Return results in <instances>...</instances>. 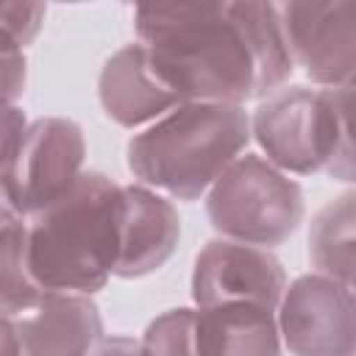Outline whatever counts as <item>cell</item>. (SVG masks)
I'll use <instances>...</instances> for the list:
<instances>
[{
	"instance_id": "cell-6",
	"label": "cell",
	"mask_w": 356,
	"mask_h": 356,
	"mask_svg": "<svg viewBox=\"0 0 356 356\" xmlns=\"http://www.w3.org/2000/svg\"><path fill=\"white\" fill-rule=\"evenodd\" d=\"M250 131L267 161L284 172H328L337 153V111L331 89L281 86L253 111Z\"/></svg>"
},
{
	"instance_id": "cell-11",
	"label": "cell",
	"mask_w": 356,
	"mask_h": 356,
	"mask_svg": "<svg viewBox=\"0 0 356 356\" xmlns=\"http://www.w3.org/2000/svg\"><path fill=\"white\" fill-rule=\"evenodd\" d=\"M97 95L103 111L125 128H136L167 117L184 106L156 75L142 42L120 47L100 70Z\"/></svg>"
},
{
	"instance_id": "cell-10",
	"label": "cell",
	"mask_w": 356,
	"mask_h": 356,
	"mask_svg": "<svg viewBox=\"0 0 356 356\" xmlns=\"http://www.w3.org/2000/svg\"><path fill=\"white\" fill-rule=\"evenodd\" d=\"M3 320L11 323L22 356H92L103 339L97 306L78 292L42 289Z\"/></svg>"
},
{
	"instance_id": "cell-13",
	"label": "cell",
	"mask_w": 356,
	"mask_h": 356,
	"mask_svg": "<svg viewBox=\"0 0 356 356\" xmlns=\"http://www.w3.org/2000/svg\"><path fill=\"white\" fill-rule=\"evenodd\" d=\"M197 356H281L275 309L259 303H220L195 309Z\"/></svg>"
},
{
	"instance_id": "cell-9",
	"label": "cell",
	"mask_w": 356,
	"mask_h": 356,
	"mask_svg": "<svg viewBox=\"0 0 356 356\" xmlns=\"http://www.w3.org/2000/svg\"><path fill=\"white\" fill-rule=\"evenodd\" d=\"M286 292L281 261L256 245L234 239H211L195 256L192 298L197 306L259 303L278 309Z\"/></svg>"
},
{
	"instance_id": "cell-16",
	"label": "cell",
	"mask_w": 356,
	"mask_h": 356,
	"mask_svg": "<svg viewBox=\"0 0 356 356\" xmlns=\"http://www.w3.org/2000/svg\"><path fill=\"white\" fill-rule=\"evenodd\" d=\"M147 356H197L195 348V309H170L159 314L142 334Z\"/></svg>"
},
{
	"instance_id": "cell-19",
	"label": "cell",
	"mask_w": 356,
	"mask_h": 356,
	"mask_svg": "<svg viewBox=\"0 0 356 356\" xmlns=\"http://www.w3.org/2000/svg\"><path fill=\"white\" fill-rule=\"evenodd\" d=\"M25 83V58H22V47L11 44L3 39V95L6 103L11 106V100L22 92Z\"/></svg>"
},
{
	"instance_id": "cell-2",
	"label": "cell",
	"mask_w": 356,
	"mask_h": 356,
	"mask_svg": "<svg viewBox=\"0 0 356 356\" xmlns=\"http://www.w3.org/2000/svg\"><path fill=\"white\" fill-rule=\"evenodd\" d=\"M125 186L83 172L28 222V270L42 289L92 295L114 275L122 245Z\"/></svg>"
},
{
	"instance_id": "cell-7",
	"label": "cell",
	"mask_w": 356,
	"mask_h": 356,
	"mask_svg": "<svg viewBox=\"0 0 356 356\" xmlns=\"http://www.w3.org/2000/svg\"><path fill=\"white\" fill-rule=\"evenodd\" d=\"M278 331L292 356H356V298L350 286L309 273L278 303Z\"/></svg>"
},
{
	"instance_id": "cell-15",
	"label": "cell",
	"mask_w": 356,
	"mask_h": 356,
	"mask_svg": "<svg viewBox=\"0 0 356 356\" xmlns=\"http://www.w3.org/2000/svg\"><path fill=\"white\" fill-rule=\"evenodd\" d=\"M28 222L25 217L14 214L11 209L3 206V314L17 312L19 306H25L36 292H42V286L31 278L28 270Z\"/></svg>"
},
{
	"instance_id": "cell-14",
	"label": "cell",
	"mask_w": 356,
	"mask_h": 356,
	"mask_svg": "<svg viewBox=\"0 0 356 356\" xmlns=\"http://www.w3.org/2000/svg\"><path fill=\"white\" fill-rule=\"evenodd\" d=\"M309 259L317 273L345 286L356 281V192H342L314 214Z\"/></svg>"
},
{
	"instance_id": "cell-12",
	"label": "cell",
	"mask_w": 356,
	"mask_h": 356,
	"mask_svg": "<svg viewBox=\"0 0 356 356\" xmlns=\"http://www.w3.org/2000/svg\"><path fill=\"white\" fill-rule=\"evenodd\" d=\"M181 239V217L175 206L147 186H125L122 245L114 275L142 278L164 267Z\"/></svg>"
},
{
	"instance_id": "cell-1",
	"label": "cell",
	"mask_w": 356,
	"mask_h": 356,
	"mask_svg": "<svg viewBox=\"0 0 356 356\" xmlns=\"http://www.w3.org/2000/svg\"><path fill=\"white\" fill-rule=\"evenodd\" d=\"M134 25L181 103L242 106L281 89L295 67L273 3H150Z\"/></svg>"
},
{
	"instance_id": "cell-8",
	"label": "cell",
	"mask_w": 356,
	"mask_h": 356,
	"mask_svg": "<svg viewBox=\"0 0 356 356\" xmlns=\"http://www.w3.org/2000/svg\"><path fill=\"white\" fill-rule=\"evenodd\" d=\"M281 25L292 61L317 86L356 78V3H286Z\"/></svg>"
},
{
	"instance_id": "cell-20",
	"label": "cell",
	"mask_w": 356,
	"mask_h": 356,
	"mask_svg": "<svg viewBox=\"0 0 356 356\" xmlns=\"http://www.w3.org/2000/svg\"><path fill=\"white\" fill-rule=\"evenodd\" d=\"M92 356H147V353L142 350V342H134L128 337H108V339H100Z\"/></svg>"
},
{
	"instance_id": "cell-5",
	"label": "cell",
	"mask_w": 356,
	"mask_h": 356,
	"mask_svg": "<svg viewBox=\"0 0 356 356\" xmlns=\"http://www.w3.org/2000/svg\"><path fill=\"white\" fill-rule=\"evenodd\" d=\"M206 214L225 239L267 250L298 231L303 192L275 164L245 153L209 189Z\"/></svg>"
},
{
	"instance_id": "cell-4",
	"label": "cell",
	"mask_w": 356,
	"mask_h": 356,
	"mask_svg": "<svg viewBox=\"0 0 356 356\" xmlns=\"http://www.w3.org/2000/svg\"><path fill=\"white\" fill-rule=\"evenodd\" d=\"M83 131L64 117L25 125L22 111L6 106L3 117V200L31 220L56 203L83 175Z\"/></svg>"
},
{
	"instance_id": "cell-21",
	"label": "cell",
	"mask_w": 356,
	"mask_h": 356,
	"mask_svg": "<svg viewBox=\"0 0 356 356\" xmlns=\"http://www.w3.org/2000/svg\"><path fill=\"white\" fill-rule=\"evenodd\" d=\"M350 292H353V298H356V281H353V284H350Z\"/></svg>"
},
{
	"instance_id": "cell-3",
	"label": "cell",
	"mask_w": 356,
	"mask_h": 356,
	"mask_svg": "<svg viewBox=\"0 0 356 356\" xmlns=\"http://www.w3.org/2000/svg\"><path fill=\"white\" fill-rule=\"evenodd\" d=\"M250 134L242 106L184 103L128 142V170L145 186L197 200L239 159Z\"/></svg>"
},
{
	"instance_id": "cell-17",
	"label": "cell",
	"mask_w": 356,
	"mask_h": 356,
	"mask_svg": "<svg viewBox=\"0 0 356 356\" xmlns=\"http://www.w3.org/2000/svg\"><path fill=\"white\" fill-rule=\"evenodd\" d=\"M337 111V153L328 175L337 181H356V78L331 89Z\"/></svg>"
},
{
	"instance_id": "cell-18",
	"label": "cell",
	"mask_w": 356,
	"mask_h": 356,
	"mask_svg": "<svg viewBox=\"0 0 356 356\" xmlns=\"http://www.w3.org/2000/svg\"><path fill=\"white\" fill-rule=\"evenodd\" d=\"M44 6L39 3H0V31L3 39L25 47L42 28Z\"/></svg>"
}]
</instances>
